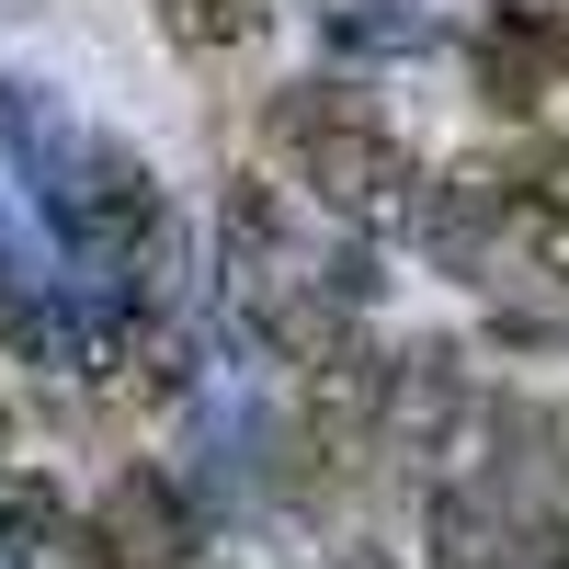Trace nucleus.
I'll use <instances>...</instances> for the list:
<instances>
[{"label": "nucleus", "instance_id": "1", "mask_svg": "<svg viewBox=\"0 0 569 569\" xmlns=\"http://www.w3.org/2000/svg\"><path fill=\"white\" fill-rule=\"evenodd\" d=\"M262 160H284L342 228H365V240H388V228L421 217V160H410V137L388 126V103H376L365 80L273 91L262 103Z\"/></svg>", "mask_w": 569, "mask_h": 569}, {"label": "nucleus", "instance_id": "2", "mask_svg": "<svg viewBox=\"0 0 569 569\" xmlns=\"http://www.w3.org/2000/svg\"><path fill=\"white\" fill-rule=\"evenodd\" d=\"M69 376H80L103 410L137 421V410H171L182 388H194V342L171 330V308H126V297H114V308L80 319V365H69Z\"/></svg>", "mask_w": 569, "mask_h": 569}, {"label": "nucleus", "instance_id": "3", "mask_svg": "<svg viewBox=\"0 0 569 569\" xmlns=\"http://www.w3.org/2000/svg\"><path fill=\"white\" fill-rule=\"evenodd\" d=\"M91 525H103L114 569H194V558H206V512L182 501V490H171V467H149V456L103 479Z\"/></svg>", "mask_w": 569, "mask_h": 569}, {"label": "nucleus", "instance_id": "4", "mask_svg": "<svg viewBox=\"0 0 569 569\" xmlns=\"http://www.w3.org/2000/svg\"><path fill=\"white\" fill-rule=\"evenodd\" d=\"M160 34H171L194 69H240V58H262L273 0H160Z\"/></svg>", "mask_w": 569, "mask_h": 569}, {"label": "nucleus", "instance_id": "5", "mask_svg": "<svg viewBox=\"0 0 569 569\" xmlns=\"http://www.w3.org/2000/svg\"><path fill=\"white\" fill-rule=\"evenodd\" d=\"M512 251H525L547 284H569V206H558V194H525V182H512Z\"/></svg>", "mask_w": 569, "mask_h": 569}, {"label": "nucleus", "instance_id": "6", "mask_svg": "<svg viewBox=\"0 0 569 569\" xmlns=\"http://www.w3.org/2000/svg\"><path fill=\"white\" fill-rule=\"evenodd\" d=\"M490 12L512 34H536V46H569V0H490Z\"/></svg>", "mask_w": 569, "mask_h": 569}, {"label": "nucleus", "instance_id": "7", "mask_svg": "<svg viewBox=\"0 0 569 569\" xmlns=\"http://www.w3.org/2000/svg\"><path fill=\"white\" fill-rule=\"evenodd\" d=\"M0 479H12V388H0Z\"/></svg>", "mask_w": 569, "mask_h": 569}, {"label": "nucleus", "instance_id": "8", "mask_svg": "<svg viewBox=\"0 0 569 569\" xmlns=\"http://www.w3.org/2000/svg\"><path fill=\"white\" fill-rule=\"evenodd\" d=\"M194 569H228V558H194Z\"/></svg>", "mask_w": 569, "mask_h": 569}]
</instances>
